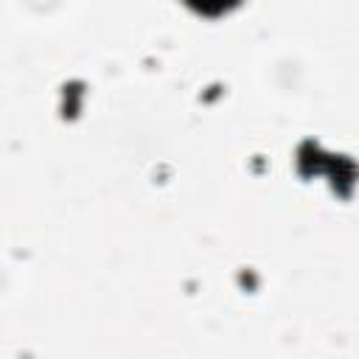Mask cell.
Masks as SVG:
<instances>
[{
    "instance_id": "obj_1",
    "label": "cell",
    "mask_w": 359,
    "mask_h": 359,
    "mask_svg": "<svg viewBox=\"0 0 359 359\" xmlns=\"http://www.w3.org/2000/svg\"><path fill=\"white\" fill-rule=\"evenodd\" d=\"M191 8L202 11V14H222L233 6H238V0H185Z\"/></svg>"
}]
</instances>
